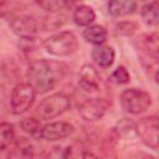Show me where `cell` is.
Segmentation results:
<instances>
[{
    "label": "cell",
    "instance_id": "cell-6",
    "mask_svg": "<svg viewBox=\"0 0 159 159\" xmlns=\"http://www.w3.org/2000/svg\"><path fill=\"white\" fill-rule=\"evenodd\" d=\"M158 117L148 116L140 118L134 123V132L139 139L150 149H158L159 134H158Z\"/></svg>",
    "mask_w": 159,
    "mask_h": 159
},
{
    "label": "cell",
    "instance_id": "cell-13",
    "mask_svg": "<svg viewBox=\"0 0 159 159\" xmlns=\"http://www.w3.org/2000/svg\"><path fill=\"white\" fill-rule=\"evenodd\" d=\"M91 56H92L93 62L98 67L106 70V68H109L113 65L116 52H114V48L112 46L103 43V45H99V46H94L92 48Z\"/></svg>",
    "mask_w": 159,
    "mask_h": 159
},
{
    "label": "cell",
    "instance_id": "cell-23",
    "mask_svg": "<svg viewBox=\"0 0 159 159\" xmlns=\"http://www.w3.org/2000/svg\"><path fill=\"white\" fill-rule=\"evenodd\" d=\"M109 81L114 84H127L130 81V75L124 66H118L109 76Z\"/></svg>",
    "mask_w": 159,
    "mask_h": 159
},
{
    "label": "cell",
    "instance_id": "cell-12",
    "mask_svg": "<svg viewBox=\"0 0 159 159\" xmlns=\"http://www.w3.org/2000/svg\"><path fill=\"white\" fill-rule=\"evenodd\" d=\"M34 145L30 139L25 137H19L14 139L10 144V149L7 152V159H34Z\"/></svg>",
    "mask_w": 159,
    "mask_h": 159
},
{
    "label": "cell",
    "instance_id": "cell-26",
    "mask_svg": "<svg viewBox=\"0 0 159 159\" xmlns=\"http://www.w3.org/2000/svg\"><path fill=\"white\" fill-rule=\"evenodd\" d=\"M142 159H157V158H155V157H153V155H148V154H147V155H144Z\"/></svg>",
    "mask_w": 159,
    "mask_h": 159
},
{
    "label": "cell",
    "instance_id": "cell-20",
    "mask_svg": "<svg viewBox=\"0 0 159 159\" xmlns=\"http://www.w3.org/2000/svg\"><path fill=\"white\" fill-rule=\"evenodd\" d=\"M15 139L14 125L7 122L0 123V150L6 149Z\"/></svg>",
    "mask_w": 159,
    "mask_h": 159
},
{
    "label": "cell",
    "instance_id": "cell-14",
    "mask_svg": "<svg viewBox=\"0 0 159 159\" xmlns=\"http://www.w3.org/2000/svg\"><path fill=\"white\" fill-rule=\"evenodd\" d=\"M135 42L138 43V47L147 52V55H149L150 57H153L154 60L158 58V53H159V36L158 32H150V34H144L142 36H139Z\"/></svg>",
    "mask_w": 159,
    "mask_h": 159
},
{
    "label": "cell",
    "instance_id": "cell-1",
    "mask_svg": "<svg viewBox=\"0 0 159 159\" xmlns=\"http://www.w3.org/2000/svg\"><path fill=\"white\" fill-rule=\"evenodd\" d=\"M67 67L65 63L53 60H36L27 70L29 84L36 93H47L53 89L65 77Z\"/></svg>",
    "mask_w": 159,
    "mask_h": 159
},
{
    "label": "cell",
    "instance_id": "cell-11",
    "mask_svg": "<svg viewBox=\"0 0 159 159\" xmlns=\"http://www.w3.org/2000/svg\"><path fill=\"white\" fill-rule=\"evenodd\" d=\"M86 149L80 143H70L53 147L45 159H83Z\"/></svg>",
    "mask_w": 159,
    "mask_h": 159
},
{
    "label": "cell",
    "instance_id": "cell-22",
    "mask_svg": "<svg viewBox=\"0 0 159 159\" xmlns=\"http://www.w3.org/2000/svg\"><path fill=\"white\" fill-rule=\"evenodd\" d=\"M65 20L66 17L61 14H50L48 16L45 17L42 26L46 31H53V30L60 29L65 24Z\"/></svg>",
    "mask_w": 159,
    "mask_h": 159
},
{
    "label": "cell",
    "instance_id": "cell-10",
    "mask_svg": "<svg viewBox=\"0 0 159 159\" xmlns=\"http://www.w3.org/2000/svg\"><path fill=\"white\" fill-rule=\"evenodd\" d=\"M78 86L88 93L96 92L101 86V77L94 66L86 63L81 67L78 73Z\"/></svg>",
    "mask_w": 159,
    "mask_h": 159
},
{
    "label": "cell",
    "instance_id": "cell-9",
    "mask_svg": "<svg viewBox=\"0 0 159 159\" xmlns=\"http://www.w3.org/2000/svg\"><path fill=\"white\" fill-rule=\"evenodd\" d=\"M75 133V125L65 122V120H57L47 123L42 127V139H46L48 142L61 140L65 139Z\"/></svg>",
    "mask_w": 159,
    "mask_h": 159
},
{
    "label": "cell",
    "instance_id": "cell-7",
    "mask_svg": "<svg viewBox=\"0 0 159 159\" xmlns=\"http://www.w3.org/2000/svg\"><path fill=\"white\" fill-rule=\"evenodd\" d=\"M109 109V102L104 98H88L78 107V113L86 122L102 119Z\"/></svg>",
    "mask_w": 159,
    "mask_h": 159
},
{
    "label": "cell",
    "instance_id": "cell-19",
    "mask_svg": "<svg viewBox=\"0 0 159 159\" xmlns=\"http://www.w3.org/2000/svg\"><path fill=\"white\" fill-rule=\"evenodd\" d=\"M20 125H21L22 130L26 134H29L30 137H32L35 139L42 138L41 134H42V127L43 125L41 124V122L39 119H36L34 117H29V118L22 119L21 123H20Z\"/></svg>",
    "mask_w": 159,
    "mask_h": 159
},
{
    "label": "cell",
    "instance_id": "cell-18",
    "mask_svg": "<svg viewBox=\"0 0 159 159\" xmlns=\"http://www.w3.org/2000/svg\"><path fill=\"white\" fill-rule=\"evenodd\" d=\"M140 17L148 26H157L159 21V4L157 1L145 2L140 7Z\"/></svg>",
    "mask_w": 159,
    "mask_h": 159
},
{
    "label": "cell",
    "instance_id": "cell-4",
    "mask_svg": "<svg viewBox=\"0 0 159 159\" xmlns=\"http://www.w3.org/2000/svg\"><path fill=\"white\" fill-rule=\"evenodd\" d=\"M152 104V97L148 92L139 88L124 89L120 94L122 108L130 114H140L145 112Z\"/></svg>",
    "mask_w": 159,
    "mask_h": 159
},
{
    "label": "cell",
    "instance_id": "cell-3",
    "mask_svg": "<svg viewBox=\"0 0 159 159\" xmlns=\"http://www.w3.org/2000/svg\"><path fill=\"white\" fill-rule=\"evenodd\" d=\"M71 106L70 98L62 93H53L46 98H43L36 107L35 114L39 117V119H53L66 112Z\"/></svg>",
    "mask_w": 159,
    "mask_h": 159
},
{
    "label": "cell",
    "instance_id": "cell-24",
    "mask_svg": "<svg viewBox=\"0 0 159 159\" xmlns=\"http://www.w3.org/2000/svg\"><path fill=\"white\" fill-rule=\"evenodd\" d=\"M138 26L133 21H120L116 25V32L120 36H130L137 31Z\"/></svg>",
    "mask_w": 159,
    "mask_h": 159
},
{
    "label": "cell",
    "instance_id": "cell-25",
    "mask_svg": "<svg viewBox=\"0 0 159 159\" xmlns=\"http://www.w3.org/2000/svg\"><path fill=\"white\" fill-rule=\"evenodd\" d=\"M83 159H101L98 155H96L94 153H92V152H84V155H83Z\"/></svg>",
    "mask_w": 159,
    "mask_h": 159
},
{
    "label": "cell",
    "instance_id": "cell-27",
    "mask_svg": "<svg viewBox=\"0 0 159 159\" xmlns=\"http://www.w3.org/2000/svg\"><path fill=\"white\" fill-rule=\"evenodd\" d=\"M4 5H5V2H4V1H0V7H2Z\"/></svg>",
    "mask_w": 159,
    "mask_h": 159
},
{
    "label": "cell",
    "instance_id": "cell-8",
    "mask_svg": "<svg viewBox=\"0 0 159 159\" xmlns=\"http://www.w3.org/2000/svg\"><path fill=\"white\" fill-rule=\"evenodd\" d=\"M9 26L20 39L34 37L40 29L39 21L30 15H17L12 17L9 22Z\"/></svg>",
    "mask_w": 159,
    "mask_h": 159
},
{
    "label": "cell",
    "instance_id": "cell-15",
    "mask_svg": "<svg viewBox=\"0 0 159 159\" xmlns=\"http://www.w3.org/2000/svg\"><path fill=\"white\" fill-rule=\"evenodd\" d=\"M107 7L112 16H127L135 12L138 4L133 0H112Z\"/></svg>",
    "mask_w": 159,
    "mask_h": 159
},
{
    "label": "cell",
    "instance_id": "cell-17",
    "mask_svg": "<svg viewBox=\"0 0 159 159\" xmlns=\"http://www.w3.org/2000/svg\"><path fill=\"white\" fill-rule=\"evenodd\" d=\"M83 39L94 46L103 45L107 40V30L102 25H91L83 30Z\"/></svg>",
    "mask_w": 159,
    "mask_h": 159
},
{
    "label": "cell",
    "instance_id": "cell-16",
    "mask_svg": "<svg viewBox=\"0 0 159 159\" xmlns=\"http://www.w3.org/2000/svg\"><path fill=\"white\" fill-rule=\"evenodd\" d=\"M72 19H73L76 25L88 27L96 20V12H94V10L91 6L81 4V5H77L73 9Z\"/></svg>",
    "mask_w": 159,
    "mask_h": 159
},
{
    "label": "cell",
    "instance_id": "cell-21",
    "mask_svg": "<svg viewBox=\"0 0 159 159\" xmlns=\"http://www.w3.org/2000/svg\"><path fill=\"white\" fill-rule=\"evenodd\" d=\"M37 5L42 7L43 10L48 11L50 14H60L62 10H66L67 7L73 6V2L63 1V0H46V1H39Z\"/></svg>",
    "mask_w": 159,
    "mask_h": 159
},
{
    "label": "cell",
    "instance_id": "cell-5",
    "mask_svg": "<svg viewBox=\"0 0 159 159\" xmlns=\"http://www.w3.org/2000/svg\"><path fill=\"white\" fill-rule=\"evenodd\" d=\"M35 97H36V92L27 82L16 84L12 88L11 96H10L11 112L16 116L25 113L34 104Z\"/></svg>",
    "mask_w": 159,
    "mask_h": 159
},
{
    "label": "cell",
    "instance_id": "cell-2",
    "mask_svg": "<svg viewBox=\"0 0 159 159\" xmlns=\"http://www.w3.org/2000/svg\"><path fill=\"white\" fill-rule=\"evenodd\" d=\"M43 48L52 56H70L78 48L77 36L72 31H61L43 41Z\"/></svg>",
    "mask_w": 159,
    "mask_h": 159
}]
</instances>
